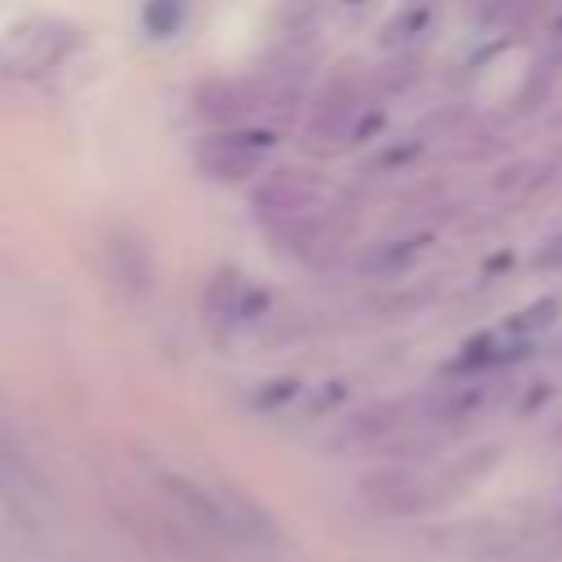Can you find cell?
Instances as JSON below:
<instances>
[{
    "label": "cell",
    "instance_id": "3957f363",
    "mask_svg": "<svg viewBox=\"0 0 562 562\" xmlns=\"http://www.w3.org/2000/svg\"><path fill=\"white\" fill-rule=\"evenodd\" d=\"M105 255H110V268H114L119 285H127L132 294H145V290H149V281H154V259H149V250H145L132 233H114L110 246H105Z\"/></svg>",
    "mask_w": 562,
    "mask_h": 562
},
{
    "label": "cell",
    "instance_id": "5b68a950",
    "mask_svg": "<svg viewBox=\"0 0 562 562\" xmlns=\"http://www.w3.org/2000/svg\"><path fill=\"white\" fill-rule=\"evenodd\" d=\"M180 13H184V0H149V31H158V35H167L176 22H180Z\"/></svg>",
    "mask_w": 562,
    "mask_h": 562
},
{
    "label": "cell",
    "instance_id": "8992f818",
    "mask_svg": "<svg viewBox=\"0 0 562 562\" xmlns=\"http://www.w3.org/2000/svg\"><path fill=\"white\" fill-rule=\"evenodd\" d=\"M540 263H544V268H562V237H553V241L540 250Z\"/></svg>",
    "mask_w": 562,
    "mask_h": 562
},
{
    "label": "cell",
    "instance_id": "277c9868",
    "mask_svg": "<svg viewBox=\"0 0 562 562\" xmlns=\"http://www.w3.org/2000/svg\"><path fill=\"white\" fill-rule=\"evenodd\" d=\"M558 321V299H540V303H531V307H522V312H514L501 329L514 338V342H522V347H531V338L536 334H544L549 325Z\"/></svg>",
    "mask_w": 562,
    "mask_h": 562
},
{
    "label": "cell",
    "instance_id": "6da1fadb",
    "mask_svg": "<svg viewBox=\"0 0 562 562\" xmlns=\"http://www.w3.org/2000/svg\"><path fill=\"white\" fill-rule=\"evenodd\" d=\"M70 44H75L70 26L53 18H22L0 40V75H40L57 66Z\"/></svg>",
    "mask_w": 562,
    "mask_h": 562
},
{
    "label": "cell",
    "instance_id": "7a4b0ae2",
    "mask_svg": "<svg viewBox=\"0 0 562 562\" xmlns=\"http://www.w3.org/2000/svg\"><path fill=\"white\" fill-rule=\"evenodd\" d=\"M268 132H250V127H228V132H215V136H202L198 145V167L211 176V180H241V176H255L268 158Z\"/></svg>",
    "mask_w": 562,
    "mask_h": 562
}]
</instances>
